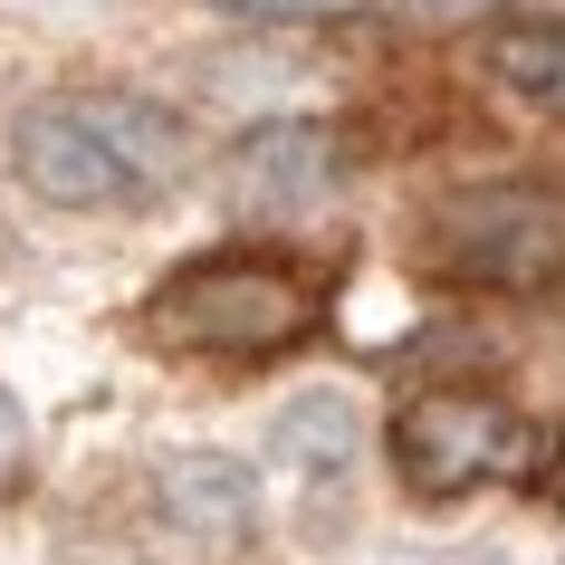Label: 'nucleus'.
Here are the masks:
<instances>
[{"label":"nucleus","instance_id":"f257e3e1","mask_svg":"<svg viewBox=\"0 0 565 565\" xmlns=\"http://www.w3.org/2000/svg\"><path fill=\"white\" fill-rule=\"evenodd\" d=\"M10 163L49 211H153L192 173V125L145 87H49L10 125Z\"/></svg>","mask_w":565,"mask_h":565},{"label":"nucleus","instance_id":"f03ea898","mask_svg":"<svg viewBox=\"0 0 565 565\" xmlns=\"http://www.w3.org/2000/svg\"><path fill=\"white\" fill-rule=\"evenodd\" d=\"M145 327L202 364H278L327 327V268L298 249H202L145 298Z\"/></svg>","mask_w":565,"mask_h":565},{"label":"nucleus","instance_id":"7ed1b4c3","mask_svg":"<svg viewBox=\"0 0 565 565\" xmlns=\"http://www.w3.org/2000/svg\"><path fill=\"white\" fill-rule=\"evenodd\" d=\"M413 249L431 278L470 288V298H546L565 278V192L527 173L450 182L422 202Z\"/></svg>","mask_w":565,"mask_h":565},{"label":"nucleus","instance_id":"20e7f679","mask_svg":"<svg viewBox=\"0 0 565 565\" xmlns=\"http://www.w3.org/2000/svg\"><path fill=\"white\" fill-rule=\"evenodd\" d=\"M508 470H527V422L508 393L441 384L393 413V479L413 499L441 508V499H470V489H499Z\"/></svg>","mask_w":565,"mask_h":565},{"label":"nucleus","instance_id":"39448f33","mask_svg":"<svg viewBox=\"0 0 565 565\" xmlns=\"http://www.w3.org/2000/svg\"><path fill=\"white\" fill-rule=\"evenodd\" d=\"M153 527L192 565H231L259 536V479L221 450H173V460H153Z\"/></svg>","mask_w":565,"mask_h":565},{"label":"nucleus","instance_id":"423d86ee","mask_svg":"<svg viewBox=\"0 0 565 565\" xmlns=\"http://www.w3.org/2000/svg\"><path fill=\"white\" fill-rule=\"evenodd\" d=\"M335 192V135L307 116H278L231 145V211L239 221H298Z\"/></svg>","mask_w":565,"mask_h":565},{"label":"nucleus","instance_id":"0eeeda50","mask_svg":"<svg viewBox=\"0 0 565 565\" xmlns=\"http://www.w3.org/2000/svg\"><path fill=\"white\" fill-rule=\"evenodd\" d=\"M479 67H489V87H508L527 116L565 125V20H499V30L479 39Z\"/></svg>","mask_w":565,"mask_h":565},{"label":"nucleus","instance_id":"6e6552de","mask_svg":"<svg viewBox=\"0 0 565 565\" xmlns=\"http://www.w3.org/2000/svg\"><path fill=\"white\" fill-rule=\"evenodd\" d=\"M355 431H364V422H355V393H307V403H288V422H278L268 460L317 489V479H335L345 460H355Z\"/></svg>","mask_w":565,"mask_h":565},{"label":"nucleus","instance_id":"1a4fd4ad","mask_svg":"<svg viewBox=\"0 0 565 565\" xmlns=\"http://www.w3.org/2000/svg\"><path fill=\"white\" fill-rule=\"evenodd\" d=\"M221 20H259V30H335V20H355L374 0H202Z\"/></svg>","mask_w":565,"mask_h":565},{"label":"nucleus","instance_id":"9d476101","mask_svg":"<svg viewBox=\"0 0 565 565\" xmlns=\"http://www.w3.org/2000/svg\"><path fill=\"white\" fill-rule=\"evenodd\" d=\"M20 470H30V403L0 384V489H10Z\"/></svg>","mask_w":565,"mask_h":565},{"label":"nucleus","instance_id":"9b49d317","mask_svg":"<svg viewBox=\"0 0 565 565\" xmlns=\"http://www.w3.org/2000/svg\"><path fill=\"white\" fill-rule=\"evenodd\" d=\"M479 10H499V0H393V20H413V30H460Z\"/></svg>","mask_w":565,"mask_h":565},{"label":"nucleus","instance_id":"f8f14e48","mask_svg":"<svg viewBox=\"0 0 565 565\" xmlns=\"http://www.w3.org/2000/svg\"><path fill=\"white\" fill-rule=\"evenodd\" d=\"M536 489H546V499L565 508V431H556V441H546V470H536Z\"/></svg>","mask_w":565,"mask_h":565}]
</instances>
